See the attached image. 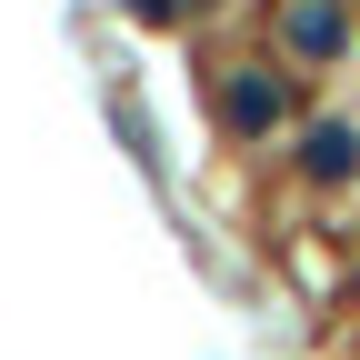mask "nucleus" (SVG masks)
<instances>
[{
    "mask_svg": "<svg viewBox=\"0 0 360 360\" xmlns=\"http://www.w3.org/2000/svg\"><path fill=\"white\" fill-rule=\"evenodd\" d=\"M290 51L300 60H330L340 51V11H330V0H300V11H290Z\"/></svg>",
    "mask_w": 360,
    "mask_h": 360,
    "instance_id": "obj_2",
    "label": "nucleus"
},
{
    "mask_svg": "<svg viewBox=\"0 0 360 360\" xmlns=\"http://www.w3.org/2000/svg\"><path fill=\"white\" fill-rule=\"evenodd\" d=\"M220 120H231L240 141L281 130V120H290V80H281V70H231V90H220Z\"/></svg>",
    "mask_w": 360,
    "mask_h": 360,
    "instance_id": "obj_1",
    "label": "nucleus"
}]
</instances>
